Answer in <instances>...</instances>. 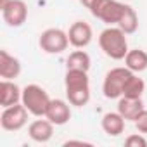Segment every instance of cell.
Returning <instances> with one entry per match:
<instances>
[{
	"instance_id": "obj_12",
	"label": "cell",
	"mask_w": 147,
	"mask_h": 147,
	"mask_svg": "<svg viewBox=\"0 0 147 147\" xmlns=\"http://www.w3.org/2000/svg\"><path fill=\"white\" fill-rule=\"evenodd\" d=\"M21 75V62L7 50H0V76L2 80H14Z\"/></svg>"
},
{
	"instance_id": "obj_16",
	"label": "cell",
	"mask_w": 147,
	"mask_h": 147,
	"mask_svg": "<svg viewBox=\"0 0 147 147\" xmlns=\"http://www.w3.org/2000/svg\"><path fill=\"white\" fill-rule=\"evenodd\" d=\"M125 66L133 73H142L147 69V52L142 49H131L125 55Z\"/></svg>"
},
{
	"instance_id": "obj_21",
	"label": "cell",
	"mask_w": 147,
	"mask_h": 147,
	"mask_svg": "<svg viewBox=\"0 0 147 147\" xmlns=\"http://www.w3.org/2000/svg\"><path fill=\"white\" fill-rule=\"evenodd\" d=\"M133 123H135V128L140 133H147V109H142L137 114V118L133 119Z\"/></svg>"
},
{
	"instance_id": "obj_20",
	"label": "cell",
	"mask_w": 147,
	"mask_h": 147,
	"mask_svg": "<svg viewBox=\"0 0 147 147\" xmlns=\"http://www.w3.org/2000/svg\"><path fill=\"white\" fill-rule=\"evenodd\" d=\"M125 145L126 147H147V138L144 137V133H135L125 138Z\"/></svg>"
},
{
	"instance_id": "obj_19",
	"label": "cell",
	"mask_w": 147,
	"mask_h": 147,
	"mask_svg": "<svg viewBox=\"0 0 147 147\" xmlns=\"http://www.w3.org/2000/svg\"><path fill=\"white\" fill-rule=\"evenodd\" d=\"M145 92V83L142 78H138L135 73L128 78V82L123 87V97L128 99H142V94Z\"/></svg>"
},
{
	"instance_id": "obj_3",
	"label": "cell",
	"mask_w": 147,
	"mask_h": 147,
	"mask_svg": "<svg viewBox=\"0 0 147 147\" xmlns=\"http://www.w3.org/2000/svg\"><path fill=\"white\" fill-rule=\"evenodd\" d=\"M50 97L47 94V90L36 83H31V85H26L23 88V97H21V102L24 104V107L30 111V114L33 116H38V118H45V113H47V107L50 104Z\"/></svg>"
},
{
	"instance_id": "obj_22",
	"label": "cell",
	"mask_w": 147,
	"mask_h": 147,
	"mask_svg": "<svg viewBox=\"0 0 147 147\" xmlns=\"http://www.w3.org/2000/svg\"><path fill=\"white\" fill-rule=\"evenodd\" d=\"M80 2L92 12V16H95V14L99 12V9L107 2V0H80Z\"/></svg>"
},
{
	"instance_id": "obj_15",
	"label": "cell",
	"mask_w": 147,
	"mask_h": 147,
	"mask_svg": "<svg viewBox=\"0 0 147 147\" xmlns=\"http://www.w3.org/2000/svg\"><path fill=\"white\" fill-rule=\"evenodd\" d=\"M145 109L144 107V102L142 99H128V97H119L118 100V113L125 118V119H130L133 121L137 118V114Z\"/></svg>"
},
{
	"instance_id": "obj_10",
	"label": "cell",
	"mask_w": 147,
	"mask_h": 147,
	"mask_svg": "<svg viewBox=\"0 0 147 147\" xmlns=\"http://www.w3.org/2000/svg\"><path fill=\"white\" fill-rule=\"evenodd\" d=\"M125 5L126 4H121L118 0H107V2L99 9V12L95 14L97 19H100L102 23L109 24V26H116L125 12Z\"/></svg>"
},
{
	"instance_id": "obj_7",
	"label": "cell",
	"mask_w": 147,
	"mask_h": 147,
	"mask_svg": "<svg viewBox=\"0 0 147 147\" xmlns=\"http://www.w3.org/2000/svg\"><path fill=\"white\" fill-rule=\"evenodd\" d=\"M4 23L11 28H19L28 19V5L24 0H11V2L2 9Z\"/></svg>"
},
{
	"instance_id": "obj_18",
	"label": "cell",
	"mask_w": 147,
	"mask_h": 147,
	"mask_svg": "<svg viewBox=\"0 0 147 147\" xmlns=\"http://www.w3.org/2000/svg\"><path fill=\"white\" fill-rule=\"evenodd\" d=\"M118 28H121L126 35H131L138 30V16L135 12V9L131 5H125V12L119 19V23L116 24Z\"/></svg>"
},
{
	"instance_id": "obj_6",
	"label": "cell",
	"mask_w": 147,
	"mask_h": 147,
	"mask_svg": "<svg viewBox=\"0 0 147 147\" xmlns=\"http://www.w3.org/2000/svg\"><path fill=\"white\" fill-rule=\"evenodd\" d=\"M28 114L30 111L24 107L23 102L4 107L2 114H0V126L5 131H18L28 123Z\"/></svg>"
},
{
	"instance_id": "obj_11",
	"label": "cell",
	"mask_w": 147,
	"mask_h": 147,
	"mask_svg": "<svg viewBox=\"0 0 147 147\" xmlns=\"http://www.w3.org/2000/svg\"><path fill=\"white\" fill-rule=\"evenodd\" d=\"M28 135L31 140L38 142V144H45L52 138L54 135V123L45 119H35L30 126H28Z\"/></svg>"
},
{
	"instance_id": "obj_23",
	"label": "cell",
	"mask_w": 147,
	"mask_h": 147,
	"mask_svg": "<svg viewBox=\"0 0 147 147\" xmlns=\"http://www.w3.org/2000/svg\"><path fill=\"white\" fill-rule=\"evenodd\" d=\"M9 2H11V0H0V11H2V9H4Z\"/></svg>"
},
{
	"instance_id": "obj_8",
	"label": "cell",
	"mask_w": 147,
	"mask_h": 147,
	"mask_svg": "<svg viewBox=\"0 0 147 147\" xmlns=\"http://www.w3.org/2000/svg\"><path fill=\"white\" fill-rule=\"evenodd\" d=\"M67 36H69V43L75 49H85L90 45V42L94 38V31H92V26L88 23L75 21L69 26Z\"/></svg>"
},
{
	"instance_id": "obj_14",
	"label": "cell",
	"mask_w": 147,
	"mask_h": 147,
	"mask_svg": "<svg viewBox=\"0 0 147 147\" xmlns=\"http://www.w3.org/2000/svg\"><path fill=\"white\" fill-rule=\"evenodd\" d=\"M100 125H102V130H104L106 135H109V137H118V135H121V133L125 131L126 119H125L118 111H116V113H106V114L102 116Z\"/></svg>"
},
{
	"instance_id": "obj_1",
	"label": "cell",
	"mask_w": 147,
	"mask_h": 147,
	"mask_svg": "<svg viewBox=\"0 0 147 147\" xmlns=\"http://www.w3.org/2000/svg\"><path fill=\"white\" fill-rule=\"evenodd\" d=\"M64 88L66 97L71 106L83 107L90 100V80H88V71L80 69H66L64 76Z\"/></svg>"
},
{
	"instance_id": "obj_5",
	"label": "cell",
	"mask_w": 147,
	"mask_h": 147,
	"mask_svg": "<svg viewBox=\"0 0 147 147\" xmlns=\"http://www.w3.org/2000/svg\"><path fill=\"white\" fill-rule=\"evenodd\" d=\"M38 45L45 54H62L71 43L66 31H62L61 28H49L42 31L38 38Z\"/></svg>"
},
{
	"instance_id": "obj_4",
	"label": "cell",
	"mask_w": 147,
	"mask_h": 147,
	"mask_svg": "<svg viewBox=\"0 0 147 147\" xmlns=\"http://www.w3.org/2000/svg\"><path fill=\"white\" fill-rule=\"evenodd\" d=\"M133 75L126 66L125 67H113L106 73V78L102 83V92L106 99H119L123 97V87L128 82V78Z\"/></svg>"
},
{
	"instance_id": "obj_17",
	"label": "cell",
	"mask_w": 147,
	"mask_h": 147,
	"mask_svg": "<svg viewBox=\"0 0 147 147\" xmlns=\"http://www.w3.org/2000/svg\"><path fill=\"white\" fill-rule=\"evenodd\" d=\"M92 66V59L85 50H75L71 52L66 59V69H80V71H88Z\"/></svg>"
},
{
	"instance_id": "obj_9",
	"label": "cell",
	"mask_w": 147,
	"mask_h": 147,
	"mask_svg": "<svg viewBox=\"0 0 147 147\" xmlns=\"http://www.w3.org/2000/svg\"><path fill=\"white\" fill-rule=\"evenodd\" d=\"M45 118L49 121H52L55 126L66 125L71 119V106H69V102H66L62 99H52L49 107H47Z\"/></svg>"
},
{
	"instance_id": "obj_13",
	"label": "cell",
	"mask_w": 147,
	"mask_h": 147,
	"mask_svg": "<svg viewBox=\"0 0 147 147\" xmlns=\"http://www.w3.org/2000/svg\"><path fill=\"white\" fill-rule=\"evenodd\" d=\"M21 97H23V90L12 80H2V83H0V106L9 107L19 104Z\"/></svg>"
},
{
	"instance_id": "obj_2",
	"label": "cell",
	"mask_w": 147,
	"mask_h": 147,
	"mask_svg": "<svg viewBox=\"0 0 147 147\" xmlns=\"http://www.w3.org/2000/svg\"><path fill=\"white\" fill-rule=\"evenodd\" d=\"M99 47L100 50L114 59V61H121L125 59V55L128 54V40H126V33L118 28V26H107L106 30L100 31L99 35Z\"/></svg>"
}]
</instances>
